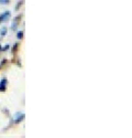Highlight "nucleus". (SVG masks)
Returning a JSON list of instances; mask_svg holds the SVG:
<instances>
[{
  "label": "nucleus",
  "instance_id": "nucleus-1",
  "mask_svg": "<svg viewBox=\"0 0 132 138\" xmlns=\"http://www.w3.org/2000/svg\"><path fill=\"white\" fill-rule=\"evenodd\" d=\"M20 19H22V14H19V16H16L14 20H13V23H12V26H11V29L12 30H16V27H18V24L20 23Z\"/></svg>",
  "mask_w": 132,
  "mask_h": 138
},
{
  "label": "nucleus",
  "instance_id": "nucleus-5",
  "mask_svg": "<svg viewBox=\"0 0 132 138\" xmlns=\"http://www.w3.org/2000/svg\"><path fill=\"white\" fill-rule=\"evenodd\" d=\"M18 50H19V43H15L13 45V48H12V53H16Z\"/></svg>",
  "mask_w": 132,
  "mask_h": 138
},
{
  "label": "nucleus",
  "instance_id": "nucleus-8",
  "mask_svg": "<svg viewBox=\"0 0 132 138\" xmlns=\"http://www.w3.org/2000/svg\"><path fill=\"white\" fill-rule=\"evenodd\" d=\"M22 5H23V0H22V1H19V3H18V5H16V7H15V10H19L20 8H21Z\"/></svg>",
  "mask_w": 132,
  "mask_h": 138
},
{
  "label": "nucleus",
  "instance_id": "nucleus-11",
  "mask_svg": "<svg viewBox=\"0 0 132 138\" xmlns=\"http://www.w3.org/2000/svg\"><path fill=\"white\" fill-rule=\"evenodd\" d=\"M0 51H1V45H0Z\"/></svg>",
  "mask_w": 132,
  "mask_h": 138
},
{
  "label": "nucleus",
  "instance_id": "nucleus-10",
  "mask_svg": "<svg viewBox=\"0 0 132 138\" xmlns=\"http://www.w3.org/2000/svg\"><path fill=\"white\" fill-rule=\"evenodd\" d=\"M9 47H10L9 44H6L5 47H2V48H1V50H2V51H8V50H9Z\"/></svg>",
  "mask_w": 132,
  "mask_h": 138
},
{
  "label": "nucleus",
  "instance_id": "nucleus-2",
  "mask_svg": "<svg viewBox=\"0 0 132 138\" xmlns=\"http://www.w3.org/2000/svg\"><path fill=\"white\" fill-rule=\"evenodd\" d=\"M10 18V11H5L0 14V23H2L3 21H7Z\"/></svg>",
  "mask_w": 132,
  "mask_h": 138
},
{
  "label": "nucleus",
  "instance_id": "nucleus-6",
  "mask_svg": "<svg viewBox=\"0 0 132 138\" xmlns=\"http://www.w3.org/2000/svg\"><path fill=\"white\" fill-rule=\"evenodd\" d=\"M16 38H18L19 40L23 39V31H19L18 33H16Z\"/></svg>",
  "mask_w": 132,
  "mask_h": 138
},
{
  "label": "nucleus",
  "instance_id": "nucleus-4",
  "mask_svg": "<svg viewBox=\"0 0 132 138\" xmlns=\"http://www.w3.org/2000/svg\"><path fill=\"white\" fill-rule=\"evenodd\" d=\"M23 119H24V114H20V115H19V118H16V119L14 120V123H15V124H19V123H21Z\"/></svg>",
  "mask_w": 132,
  "mask_h": 138
},
{
  "label": "nucleus",
  "instance_id": "nucleus-9",
  "mask_svg": "<svg viewBox=\"0 0 132 138\" xmlns=\"http://www.w3.org/2000/svg\"><path fill=\"white\" fill-rule=\"evenodd\" d=\"M10 0H0V5H8Z\"/></svg>",
  "mask_w": 132,
  "mask_h": 138
},
{
  "label": "nucleus",
  "instance_id": "nucleus-3",
  "mask_svg": "<svg viewBox=\"0 0 132 138\" xmlns=\"http://www.w3.org/2000/svg\"><path fill=\"white\" fill-rule=\"evenodd\" d=\"M7 83H8V81L6 77L0 81V92H5L7 90Z\"/></svg>",
  "mask_w": 132,
  "mask_h": 138
},
{
  "label": "nucleus",
  "instance_id": "nucleus-7",
  "mask_svg": "<svg viewBox=\"0 0 132 138\" xmlns=\"http://www.w3.org/2000/svg\"><path fill=\"white\" fill-rule=\"evenodd\" d=\"M6 34H7V28H3L2 30H1V32H0V35L3 37V35H6Z\"/></svg>",
  "mask_w": 132,
  "mask_h": 138
}]
</instances>
